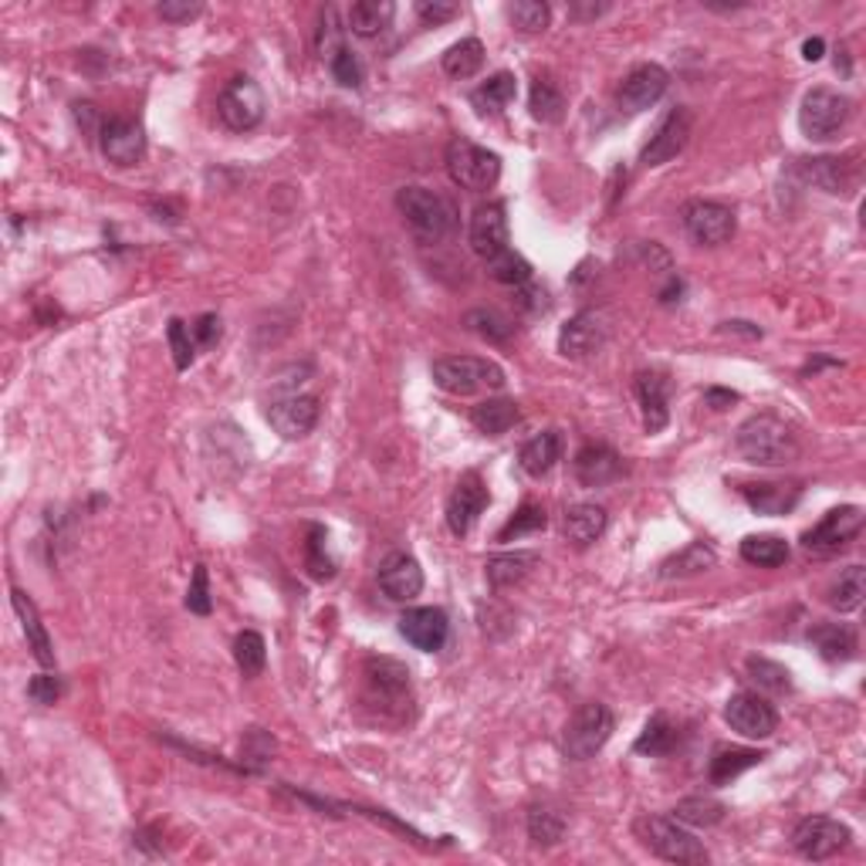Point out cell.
<instances>
[{
    "mask_svg": "<svg viewBox=\"0 0 866 866\" xmlns=\"http://www.w3.org/2000/svg\"><path fill=\"white\" fill-rule=\"evenodd\" d=\"M734 450L749 463L762 468H785L799 457V433L776 413H755L734 433Z\"/></svg>",
    "mask_w": 866,
    "mask_h": 866,
    "instance_id": "cell-1",
    "label": "cell"
},
{
    "mask_svg": "<svg viewBox=\"0 0 866 866\" xmlns=\"http://www.w3.org/2000/svg\"><path fill=\"white\" fill-rule=\"evenodd\" d=\"M396 207L420 240H444L457 227L454 203L426 187H404L396 194Z\"/></svg>",
    "mask_w": 866,
    "mask_h": 866,
    "instance_id": "cell-2",
    "label": "cell"
},
{
    "mask_svg": "<svg viewBox=\"0 0 866 866\" xmlns=\"http://www.w3.org/2000/svg\"><path fill=\"white\" fill-rule=\"evenodd\" d=\"M444 163H447V173L450 180L457 183L460 190H471V194H487L494 183L502 180V157L498 152H491L471 139L463 136H454L447 143V152H444Z\"/></svg>",
    "mask_w": 866,
    "mask_h": 866,
    "instance_id": "cell-3",
    "label": "cell"
},
{
    "mask_svg": "<svg viewBox=\"0 0 866 866\" xmlns=\"http://www.w3.org/2000/svg\"><path fill=\"white\" fill-rule=\"evenodd\" d=\"M430 376L444 393L454 396H471L478 389H502L505 386V369L491 359L478 356H447L430 366Z\"/></svg>",
    "mask_w": 866,
    "mask_h": 866,
    "instance_id": "cell-4",
    "label": "cell"
},
{
    "mask_svg": "<svg viewBox=\"0 0 866 866\" xmlns=\"http://www.w3.org/2000/svg\"><path fill=\"white\" fill-rule=\"evenodd\" d=\"M636 837L640 843L657 853L667 863H684V866H701L707 863V850L691 837L688 829H680L677 819H664V816H643L636 819Z\"/></svg>",
    "mask_w": 866,
    "mask_h": 866,
    "instance_id": "cell-5",
    "label": "cell"
},
{
    "mask_svg": "<svg viewBox=\"0 0 866 866\" xmlns=\"http://www.w3.org/2000/svg\"><path fill=\"white\" fill-rule=\"evenodd\" d=\"M613 731H616L613 710L599 701H590L569 718V725L562 731V752L572 762H590L596 752H603V745L613 738Z\"/></svg>",
    "mask_w": 866,
    "mask_h": 866,
    "instance_id": "cell-6",
    "label": "cell"
},
{
    "mask_svg": "<svg viewBox=\"0 0 866 866\" xmlns=\"http://www.w3.org/2000/svg\"><path fill=\"white\" fill-rule=\"evenodd\" d=\"M850 115H853V102L846 96H840V91H832V88H813L806 91V99H802L799 129L813 143H826L837 133H843Z\"/></svg>",
    "mask_w": 866,
    "mask_h": 866,
    "instance_id": "cell-7",
    "label": "cell"
},
{
    "mask_svg": "<svg viewBox=\"0 0 866 866\" xmlns=\"http://www.w3.org/2000/svg\"><path fill=\"white\" fill-rule=\"evenodd\" d=\"M863 508L856 505H843L832 508L819 518V524L802 535V548L809 555H819V559H829V555H840L859 532H863Z\"/></svg>",
    "mask_w": 866,
    "mask_h": 866,
    "instance_id": "cell-8",
    "label": "cell"
},
{
    "mask_svg": "<svg viewBox=\"0 0 866 866\" xmlns=\"http://www.w3.org/2000/svg\"><path fill=\"white\" fill-rule=\"evenodd\" d=\"M216 112H221L224 126L234 133H247L255 129L258 122L264 119V91L255 78L237 75L224 85L221 99H216Z\"/></svg>",
    "mask_w": 866,
    "mask_h": 866,
    "instance_id": "cell-9",
    "label": "cell"
},
{
    "mask_svg": "<svg viewBox=\"0 0 866 866\" xmlns=\"http://www.w3.org/2000/svg\"><path fill=\"white\" fill-rule=\"evenodd\" d=\"M725 721L731 725V731H738L741 738H771L779 728V710L771 707L765 697L752 694V691H738L728 697L725 704Z\"/></svg>",
    "mask_w": 866,
    "mask_h": 866,
    "instance_id": "cell-10",
    "label": "cell"
},
{
    "mask_svg": "<svg viewBox=\"0 0 866 866\" xmlns=\"http://www.w3.org/2000/svg\"><path fill=\"white\" fill-rule=\"evenodd\" d=\"M850 843V829L840 822V819H829V816H809L802 819L792 832V846L799 856L806 859H829L837 856L840 850H846Z\"/></svg>",
    "mask_w": 866,
    "mask_h": 866,
    "instance_id": "cell-11",
    "label": "cell"
},
{
    "mask_svg": "<svg viewBox=\"0 0 866 866\" xmlns=\"http://www.w3.org/2000/svg\"><path fill=\"white\" fill-rule=\"evenodd\" d=\"M684 227L688 234L704 244V247H718L728 244L738 231V216L731 207L715 203V200H691L684 207Z\"/></svg>",
    "mask_w": 866,
    "mask_h": 866,
    "instance_id": "cell-12",
    "label": "cell"
},
{
    "mask_svg": "<svg viewBox=\"0 0 866 866\" xmlns=\"http://www.w3.org/2000/svg\"><path fill=\"white\" fill-rule=\"evenodd\" d=\"M667 85H670L667 69L654 65V61H646V65H636L620 82V88H616V106H620V112H627V115L646 112L650 106H657L664 99Z\"/></svg>",
    "mask_w": 866,
    "mask_h": 866,
    "instance_id": "cell-13",
    "label": "cell"
},
{
    "mask_svg": "<svg viewBox=\"0 0 866 866\" xmlns=\"http://www.w3.org/2000/svg\"><path fill=\"white\" fill-rule=\"evenodd\" d=\"M691 126H694V119L684 106H677L664 115V122L657 126V133L650 136V143L643 146L640 152V163L643 166H664L670 163L673 157H680L691 139Z\"/></svg>",
    "mask_w": 866,
    "mask_h": 866,
    "instance_id": "cell-14",
    "label": "cell"
},
{
    "mask_svg": "<svg viewBox=\"0 0 866 866\" xmlns=\"http://www.w3.org/2000/svg\"><path fill=\"white\" fill-rule=\"evenodd\" d=\"M487 502H491L487 484L481 481L478 471H468V474H463V478L457 481V487L450 491V502H447V529H450L457 539H460V535H468V532L474 529V524H478V518L484 515Z\"/></svg>",
    "mask_w": 866,
    "mask_h": 866,
    "instance_id": "cell-15",
    "label": "cell"
},
{
    "mask_svg": "<svg viewBox=\"0 0 866 866\" xmlns=\"http://www.w3.org/2000/svg\"><path fill=\"white\" fill-rule=\"evenodd\" d=\"M471 247L474 255L487 264L494 258H502L505 251H511L508 244V216H505V203H481L471 216Z\"/></svg>",
    "mask_w": 866,
    "mask_h": 866,
    "instance_id": "cell-16",
    "label": "cell"
},
{
    "mask_svg": "<svg viewBox=\"0 0 866 866\" xmlns=\"http://www.w3.org/2000/svg\"><path fill=\"white\" fill-rule=\"evenodd\" d=\"M399 636L410 646L423 650V654H437L450 636V620L437 606H413L399 616Z\"/></svg>",
    "mask_w": 866,
    "mask_h": 866,
    "instance_id": "cell-17",
    "label": "cell"
},
{
    "mask_svg": "<svg viewBox=\"0 0 866 866\" xmlns=\"http://www.w3.org/2000/svg\"><path fill=\"white\" fill-rule=\"evenodd\" d=\"M319 399L316 396H301V393H288L282 399H274L271 410H268V423L282 433L285 441H301L308 433L316 430L319 423Z\"/></svg>",
    "mask_w": 866,
    "mask_h": 866,
    "instance_id": "cell-18",
    "label": "cell"
},
{
    "mask_svg": "<svg viewBox=\"0 0 866 866\" xmlns=\"http://www.w3.org/2000/svg\"><path fill=\"white\" fill-rule=\"evenodd\" d=\"M102 157L115 166H136L146 157V136L143 126L133 119H109L99 129Z\"/></svg>",
    "mask_w": 866,
    "mask_h": 866,
    "instance_id": "cell-19",
    "label": "cell"
},
{
    "mask_svg": "<svg viewBox=\"0 0 866 866\" xmlns=\"http://www.w3.org/2000/svg\"><path fill=\"white\" fill-rule=\"evenodd\" d=\"M606 335L609 329L599 312H579L559 332V352L566 359H585L606 346Z\"/></svg>",
    "mask_w": 866,
    "mask_h": 866,
    "instance_id": "cell-20",
    "label": "cell"
},
{
    "mask_svg": "<svg viewBox=\"0 0 866 866\" xmlns=\"http://www.w3.org/2000/svg\"><path fill=\"white\" fill-rule=\"evenodd\" d=\"M380 590L393 603H410L423 593V569L413 555L396 552L380 566Z\"/></svg>",
    "mask_w": 866,
    "mask_h": 866,
    "instance_id": "cell-21",
    "label": "cell"
},
{
    "mask_svg": "<svg viewBox=\"0 0 866 866\" xmlns=\"http://www.w3.org/2000/svg\"><path fill=\"white\" fill-rule=\"evenodd\" d=\"M636 399H640V410H643V426L646 433H660L670 420V380L657 369H646V373L636 376Z\"/></svg>",
    "mask_w": 866,
    "mask_h": 866,
    "instance_id": "cell-22",
    "label": "cell"
},
{
    "mask_svg": "<svg viewBox=\"0 0 866 866\" xmlns=\"http://www.w3.org/2000/svg\"><path fill=\"white\" fill-rule=\"evenodd\" d=\"M572 471H576L579 484L603 487V484H609L623 474V457L606 444H585L572 460Z\"/></svg>",
    "mask_w": 866,
    "mask_h": 866,
    "instance_id": "cell-23",
    "label": "cell"
},
{
    "mask_svg": "<svg viewBox=\"0 0 866 866\" xmlns=\"http://www.w3.org/2000/svg\"><path fill=\"white\" fill-rule=\"evenodd\" d=\"M741 498L749 502L752 511L758 515H789L799 498L802 484L799 481H762V484H741Z\"/></svg>",
    "mask_w": 866,
    "mask_h": 866,
    "instance_id": "cell-24",
    "label": "cell"
},
{
    "mask_svg": "<svg viewBox=\"0 0 866 866\" xmlns=\"http://www.w3.org/2000/svg\"><path fill=\"white\" fill-rule=\"evenodd\" d=\"M11 603H14V613H17L21 630L27 636V646H30V654H35V660L41 667H54V646H51V636H48L41 616H38L35 599H30L24 590H11Z\"/></svg>",
    "mask_w": 866,
    "mask_h": 866,
    "instance_id": "cell-25",
    "label": "cell"
},
{
    "mask_svg": "<svg viewBox=\"0 0 866 866\" xmlns=\"http://www.w3.org/2000/svg\"><path fill=\"white\" fill-rule=\"evenodd\" d=\"M799 173H802V180L826 190V194H846L856 180V170L850 166V160H840V157L799 160Z\"/></svg>",
    "mask_w": 866,
    "mask_h": 866,
    "instance_id": "cell-26",
    "label": "cell"
},
{
    "mask_svg": "<svg viewBox=\"0 0 866 866\" xmlns=\"http://www.w3.org/2000/svg\"><path fill=\"white\" fill-rule=\"evenodd\" d=\"M559 460H562V433H559V430H545V433H539V437H532L529 444L521 447V454H518L521 471H524V474H532V478L548 474Z\"/></svg>",
    "mask_w": 866,
    "mask_h": 866,
    "instance_id": "cell-27",
    "label": "cell"
},
{
    "mask_svg": "<svg viewBox=\"0 0 866 866\" xmlns=\"http://www.w3.org/2000/svg\"><path fill=\"white\" fill-rule=\"evenodd\" d=\"M606 508L596 505V502H582V505H572L566 511V539L579 548L593 545L603 532H606Z\"/></svg>",
    "mask_w": 866,
    "mask_h": 866,
    "instance_id": "cell-28",
    "label": "cell"
},
{
    "mask_svg": "<svg viewBox=\"0 0 866 866\" xmlns=\"http://www.w3.org/2000/svg\"><path fill=\"white\" fill-rule=\"evenodd\" d=\"M535 566H539V552H505V555H491L484 572L494 590H508V585L529 579Z\"/></svg>",
    "mask_w": 866,
    "mask_h": 866,
    "instance_id": "cell-29",
    "label": "cell"
},
{
    "mask_svg": "<svg viewBox=\"0 0 866 866\" xmlns=\"http://www.w3.org/2000/svg\"><path fill=\"white\" fill-rule=\"evenodd\" d=\"M809 643L829 664H846L856 657V633L843 623H819L809 630Z\"/></svg>",
    "mask_w": 866,
    "mask_h": 866,
    "instance_id": "cell-30",
    "label": "cell"
},
{
    "mask_svg": "<svg viewBox=\"0 0 866 866\" xmlns=\"http://www.w3.org/2000/svg\"><path fill=\"white\" fill-rule=\"evenodd\" d=\"M715 566H718L715 548L704 545V542H691L680 552H673L670 559H664L660 579H688V576H701V572L715 569Z\"/></svg>",
    "mask_w": 866,
    "mask_h": 866,
    "instance_id": "cell-31",
    "label": "cell"
},
{
    "mask_svg": "<svg viewBox=\"0 0 866 866\" xmlns=\"http://www.w3.org/2000/svg\"><path fill=\"white\" fill-rule=\"evenodd\" d=\"M518 96V82L511 72H498V75H491L484 85H478L471 91V106L481 112V115H498L505 112Z\"/></svg>",
    "mask_w": 866,
    "mask_h": 866,
    "instance_id": "cell-32",
    "label": "cell"
},
{
    "mask_svg": "<svg viewBox=\"0 0 866 866\" xmlns=\"http://www.w3.org/2000/svg\"><path fill=\"white\" fill-rule=\"evenodd\" d=\"M366 680H369V688L386 697H404L410 691V670L393 657H369Z\"/></svg>",
    "mask_w": 866,
    "mask_h": 866,
    "instance_id": "cell-33",
    "label": "cell"
},
{
    "mask_svg": "<svg viewBox=\"0 0 866 866\" xmlns=\"http://www.w3.org/2000/svg\"><path fill=\"white\" fill-rule=\"evenodd\" d=\"M471 423L484 433V437H502L518 423V404L515 399H484L471 410Z\"/></svg>",
    "mask_w": 866,
    "mask_h": 866,
    "instance_id": "cell-34",
    "label": "cell"
},
{
    "mask_svg": "<svg viewBox=\"0 0 866 866\" xmlns=\"http://www.w3.org/2000/svg\"><path fill=\"white\" fill-rule=\"evenodd\" d=\"M762 758L765 755L755 752V749H728V745H721V749H715V758H710L707 776H710V782H715V785H728V782H734L741 776V771L755 768Z\"/></svg>",
    "mask_w": 866,
    "mask_h": 866,
    "instance_id": "cell-35",
    "label": "cell"
},
{
    "mask_svg": "<svg viewBox=\"0 0 866 866\" xmlns=\"http://www.w3.org/2000/svg\"><path fill=\"white\" fill-rule=\"evenodd\" d=\"M396 8L389 0H359V4L349 8V30L356 38H376L380 30L389 27Z\"/></svg>",
    "mask_w": 866,
    "mask_h": 866,
    "instance_id": "cell-36",
    "label": "cell"
},
{
    "mask_svg": "<svg viewBox=\"0 0 866 866\" xmlns=\"http://www.w3.org/2000/svg\"><path fill=\"white\" fill-rule=\"evenodd\" d=\"M863 596H866V569L863 566H850L840 572V579L829 585L826 593V603L840 613H856L863 606Z\"/></svg>",
    "mask_w": 866,
    "mask_h": 866,
    "instance_id": "cell-37",
    "label": "cell"
},
{
    "mask_svg": "<svg viewBox=\"0 0 866 866\" xmlns=\"http://www.w3.org/2000/svg\"><path fill=\"white\" fill-rule=\"evenodd\" d=\"M741 559L749 566H762V569H779L789 562V542L779 535H749L741 542Z\"/></svg>",
    "mask_w": 866,
    "mask_h": 866,
    "instance_id": "cell-38",
    "label": "cell"
},
{
    "mask_svg": "<svg viewBox=\"0 0 866 866\" xmlns=\"http://www.w3.org/2000/svg\"><path fill=\"white\" fill-rule=\"evenodd\" d=\"M441 65L450 78H474L484 69V45L478 38H463L444 51Z\"/></svg>",
    "mask_w": 866,
    "mask_h": 866,
    "instance_id": "cell-39",
    "label": "cell"
},
{
    "mask_svg": "<svg viewBox=\"0 0 866 866\" xmlns=\"http://www.w3.org/2000/svg\"><path fill=\"white\" fill-rule=\"evenodd\" d=\"M529 109L539 122H545V126H555V122H562L566 115V96L559 91V85H555L552 78H535L532 82V91H529Z\"/></svg>",
    "mask_w": 866,
    "mask_h": 866,
    "instance_id": "cell-40",
    "label": "cell"
},
{
    "mask_svg": "<svg viewBox=\"0 0 866 866\" xmlns=\"http://www.w3.org/2000/svg\"><path fill=\"white\" fill-rule=\"evenodd\" d=\"M677 738H680V734H677V725H673L667 715H654V718L646 721V728L640 731L633 752H636V755H650V758L670 755L673 745H677Z\"/></svg>",
    "mask_w": 866,
    "mask_h": 866,
    "instance_id": "cell-41",
    "label": "cell"
},
{
    "mask_svg": "<svg viewBox=\"0 0 866 866\" xmlns=\"http://www.w3.org/2000/svg\"><path fill=\"white\" fill-rule=\"evenodd\" d=\"M463 325L474 335L487 338V343H508L515 335V322L505 312H498V308H474V312L463 316Z\"/></svg>",
    "mask_w": 866,
    "mask_h": 866,
    "instance_id": "cell-42",
    "label": "cell"
},
{
    "mask_svg": "<svg viewBox=\"0 0 866 866\" xmlns=\"http://www.w3.org/2000/svg\"><path fill=\"white\" fill-rule=\"evenodd\" d=\"M673 819L684 822V826H718L725 819V806L718 799H707V795H691V799H680L673 806Z\"/></svg>",
    "mask_w": 866,
    "mask_h": 866,
    "instance_id": "cell-43",
    "label": "cell"
},
{
    "mask_svg": "<svg viewBox=\"0 0 866 866\" xmlns=\"http://www.w3.org/2000/svg\"><path fill=\"white\" fill-rule=\"evenodd\" d=\"M234 660H237V667H240L244 677H258L264 670V664H268V643H264V636L255 633V630L237 633V640H234Z\"/></svg>",
    "mask_w": 866,
    "mask_h": 866,
    "instance_id": "cell-44",
    "label": "cell"
},
{
    "mask_svg": "<svg viewBox=\"0 0 866 866\" xmlns=\"http://www.w3.org/2000/svg\"><path fill=\"white\" fill-rule=\"evenodd\" d=\"M529 837L539 846H555L566 837V819L552 806H532L529 809Z\"/></svg>",
    "mask_w": 866,
    "mask_h": 866,
    "instance_id": "cell-45",
    "label": "cell"
},
{
    "mask_svg": "<svg viewBox=\"0 0 866 866\" xmlns=\"http://www.w3.org/2000/svg\"><path fill=\"white\" fill-rule=\"evenodd\" d=\"M305 566L316 579H332L335 576V559L329 555V535L322 524L308 529V545H305Z\"/></svg>",
    "mask_w": 866,
    "mask_h": 866,
    "instance_id": "cell-46",
    "label": "cell"
},
{
    "mask_svg": "<svg viewBox=\"0 0 866 866\" xmlns=\"http://www.w3.org/2000/svg\"><path fill=\"white\" fill-rule=\"evenodd\" d=\"M484 268H487V274L494 277V282L511 285V288H521V285H529V282H532V264L524 261L518 251H505L502 258L487 261Z\"/></svg>",
    "mask_w": 866,
    "mask_h": 866,
    "instance_id": "cell-47",
    "label": "cell"
},
{
    "mask_svg": "<svg viewBox=\"0 0 866 866\" xmlns=\"http://www.w3.org/2000/svg\"><path fill=\"white\" fill-rule=\"evenodd\" d=\"M749 673H752L755 684L762 691H768V694H789L792 691V673L782 664H776V660L752 657L749 660Z\"/></svg>",
    "mask_w": 866,
    "mask_h": 866,
    "instance_id": "cell-48",
    "label": "cell"
},
{
    "mask_svg": "<svg viewBox=\"0 0 866 866\" xmlns=\"http://www.w3.org/2000/svg\"><path fill=\"white\" fill-rule=\"evenodd\" d=\"M548 524V515H545V508L542 505H535V502H524L518 511H515V518L505 524V529L498 532V542H511V539H521V535H532V532H542Z\"/></svg>",
    "mask_w": 866,
    "mask_h": 866,
    "instance_id": "cell-49",
    "label": "cell"
},
{
    "mask_svg": "<svg viewBox=\"0 0 866 866\" xmlns=\"http://www.w3.org/2000/svg\"><path fill=\"white\" fill-rule=\"evenodd\" d=\"M508 17L521 35H542V30L548 27L552 11H548V4H542V0H515V4L508 8Z\"/></svg>",
    "mask_w": 866,
    "mask_h": 866,
    "instance_id": "cell-50",
    "label": "cell"
},
{
    "mask_svg": "<svg viewBox=\"0 0 866 866\" xmlns=\"http://www.w3.org/2000/svg\"><path fill=\"white\" fill-rule=\"evenodd\" d=\"M329 69H332V78H335L338 85H343V88H359L362 78H366L362 61H359V54H356L349 45H343V48H338V51L329 58Z\"/></svg>",
    "mask_w": 866,
    "mask_h": 866,
    "instance_id": "cell-51",
    "label": "cell"
},
{
    "mask_svg": "<svg viewBox=\"0 0 866 866\" xmlns=\"http://www.w3.org/2000/svg\"><path fill=\"white\" fill-rule=\"evenodd\" d=\"M166 335H170V349H173V362H176V369L183 373V369H190V362H194V332L187 329V322H180V319H170V325H166Z\"/></svg>",
    "mask_w": 866,
    "mask_h": 866,
    "instance_id": "cell-52",
    "label": "cell"
},
{
    "mask_svg": "<svg viewBox=\"0 0 866 866\" xmlns=\"http://www.w3.org/2000/svg\"><path fill=\"white\" fill-rule=\"evenodd\" d=\"M187 609L197 616H210V582H207V566L194 569L190 590H187Z\"/></svg>",
    "mask_w": 866,
    "mask_h": 866,
    "instance_id": "cell-53",
    "label": "cell"
},
{
    "mask_svg": "<svg viewBox=\"0 0 866 866\" xmlns=\"http://www.w3.org/2000/svg\"><path fill=\"white\" fill-rule=\"evenodd\" d=\"M61 677L54 673H38V677H30V684H27V697L35 701V704H54L61 697Z\"/></svg>",
    "mask_w": 866,
    "mask_h": 866,
    "instance_id": "cell-54",
    "label": "cell"
},
{
    "mask_svg": "<svg viewBox=\"0 0 866 866\" xmlns=\"http://www.w3.org/2000/svg\"><path fill=\"white\" fill-rule=\"evenodd\" d=\"M190 332H194V343H197V346L210 349V346L221 343V319L207 312V316H200V319L190 325Z\"/></svg>",
    "mask_w": 866,
    "mask_h": 866,
    "instance_id": "cell-55",
    "label": "cell"
},
{
    "mask_svg": "<svg viewBox=\"0 0 866 866\" xmlns=\"http://www.w3.org/2000/svg\"><path fill=\"white\" fill-rule=\"evenodd\" d=\"M338 30H343V27H338L335 11L329 8L325 17H322V30H319V51H322V58H325V54L332 58L338 48H343V38H338Z\"/></svg>",
    "mask_w": 866,
    "mask_h": 866,
    "instance_id": "cell-56",
    "label": "cell"
},
{
    "mask_svg": "<svg viewBox=\"0 0 866 866\" xmlns=\"http://www.w3.org/2000/svg\"><path fill=\"white\" fill-rule=\"evenodd\" d=\"M200 11H203V4H190V0H166V4H160V17L170 24L194 21Z\"/></svg>",
    "mask_w": 866,
    "mask_h": 866,
    "instance_id": "cell-57",
    "label": "cell"
},
{
    "mask_svg": "<svg viewBox=\"0 0 866 866\" xmlns=\"http://www.w3.org/2000/svg\"><path fill=\"white\" fill-rule=\"evenodd\" d=\"M417 14H420L426 24H447V21H454L460 11H457V4H441V0H433V4H430V0H420V4H417Z\"/></svg>",
    "mask_w": 866,
    "mask_h": 866,
    "instance_id": "cell-58",
    "label": "cell"
},
{
    "mask_svg": "<svg viewBox=\"0 0 866 866\" xmlns=\"http://www.w3.org/2000/svg\"><path fill=\"white\" fill-rule=\"evenodd\" d=\"M704 404L710 410H728L731 404H738V393L734 389H704Z\"/></svg>",
    "mask_w": 866,
    "mask_h": 866,
    "instance_id": "cell-59",
    "label": "cell"
},
{
    "mask_svg": "<svg viewBox=\"0 0 866 866\" xmlns=\"http://www.w3.org/2000/svg\"><path fill=\"white\" fill-rule=\"evenodd\" d=\"M822 51H826L822 38H809L806 45H802V58H806V61H819V58H822Z\"/></svg>",
    "mask_w": 866,
    "mask_h": 866,
    "instance_id": "cell-60",
    "label": "cell"
},
{
    "mask_svg": "<svg viewBox=\"0 0 866 866\" xmlns=\"http://www.w3.org/2000/svg\"><path fill=\"white\" fill-rule=\"evenodd\" d=\"M725 332H741L749 338H762V329H755L752 322H725Z\"/></svg>",
    "mask_w": 866,
    "mask_h": 866,
    "instance_id": "cell-61",
    "label": "cell"
}]
</instances>
